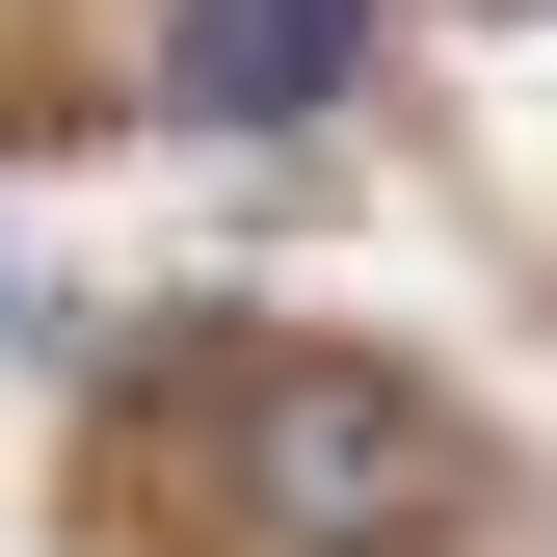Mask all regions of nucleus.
Wrapping results in <instances>:
<instances>
[{
	"label": "nucleus",
	"mask_w": 557,
	"mask_h": 557,
	"mask_svg": "<svg viewBox=\"0 0 557 557\" xmlns=\"http://www.w3.org/2000/svg\"><path fill=\"white\" fill-rule=\"evenodd\" d=\"M186 425H213L239 505L319 531V557H451V505H478L451 398H398L372 345H213V372H186Z\"/></svg>",
	"instance_id": "obj_1"
},
{
	"label": "nucleus",
	"mask_w": 557,
	"mask_h": 557,
	"mask_svg": "<svg viewBox=\"0 0 557 557\" xmlns=\"http://www.w3.org/2000/svg\"><path fill=\"white\" fill-rule=\"evenodd\" d=\"M345 53H372V0H186V27H160V107L293 133V107H345Z\"/></svg>",
	"instance_id": "obj_2"
}]
</instances>
